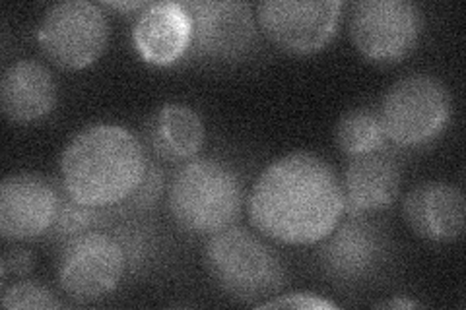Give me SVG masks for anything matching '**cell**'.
<instances>
[{"instance_id":"cell-1","label":"cell","mask_w":466,"mask_h":310,"mask_svg":"<svg viewBox=\"0 0 466 310\" xmlns=\"http://www.w3.org/2000/svg\"><path fill=\"white\" fill-rule=\"evenodd\" d=\"M247 210L262 237L291 246L315 245L340 224L342 181L317 154H286L257 176Z\"/></svg>"},{"instance_id":"cell-8","label":"cell","mask_w":466,"mask_h":310,"mask_svg":"<svg viewBox=\"0 0 466 310\" xmlns=\"http://www.w3.org/2000/svg\"><path fill=\"white\" fill-rule=\"evenodd\" d=\"M421 14L410 0H361L352 5L348 34L371 63H397L420 39Z\"/></svg>"},{"instance_id":"cell-4","label":"cell","mask_w":466,"mask_h":310,"mask_svg":"<svg viewBox=\"0 0 466 310\" xmlns=\"http://www.w3.org/2000/svg\"><path fill=\"white\" fill-rule=\"evenodd\" d=\"M204 268L218 289L245 305L257 306L262 299H272L288 284L286 265L272 246L239 225L210 235Z\"/></svg>"},{"instance_id":"cell-17","label":"cell","mask_w":466,"mask_h":310,"mask_svg":"<svg viewBox=\"0 0 466 310\" xmlns=\"http://www.w3.org/2000/svg\"><path fill=\"white\" fill-rule=\"evenodd\" d=\"M207 128L200 115L183 103H166L146 125V142L164 161L181 164L191 161L202 150Z\"/></svg>"},{"instance_id":"cell-11","label":"cell","mask_w":466,"mask_h":310,"mask_svg":"<svg viewBox=\"0 0 466 310\" xmlns=\"http://www.w3.org/2000/svg\"><path fill=\"white\" fill-rule=\"evenodd\" d=\"M320 243V268L340 287L358 285L371 277L387 255L385 231L368 215H350Z\"/></svg>"},{"instance_id":"cell-22","label":"cell","mask_w":466,"mask_h":310,"mask_svg":"<svg viewBox=\"0 0 466 310\" xmlns=\"http://www.w3.org/2000/svg\"><path fill=\"white\" fill-rule=\"evenodd\" d=\"M257 308H298V310H334L337 305L315 293H286L276 295L270 301H262Z\"/></svg>"},{"instance_id":"cell-18","label":"cell","mask_w":466,"mask_h":310,"mask_svg":"<svg viewBox=\"0 0 466 310\" xmlns=\"http://www.w3.org/2000/svg\"><path fill=\"white\" fill-rule=\"evenodd\" d=\"M334 142L342 154L354 157L385 150L387 136L375 111L352 109L339 121L334 130Z\"/></svg>"},{"instance_id":"cell-13","label":"cell","mask_w":466,"mask_h":310,"mask_svg":"<svg viewBox=\"0 0 466 310\" xmlns=\"http://www.w3.org/2000/svg\"><path fill=\"white\" fill-rule=\"evenodd\" d=\"M408 227L430 243H453L464 233L466 200L462 190L447 181L416 185L402 202Z\"/></svg>"},{"instance_id":"cell-25","label":"cell","mask_w":466,"mask_h":310,"mask_svg":"<svg viewBox=\"0 0 466 310\" xmlns=\"http://www.w3.org/2000/svg\"><path fill=\"white\" fill-rule=\"evenodd\" d=\"M109 8H115V10H125V12H130V10H144L148 8L150 3H142V0H137V3H107Z\"/></svg>"},{"instance_id":"cell-12","label":"cell","mask_w":466,"mask_h":310,"mask_svg":"<svg viewBox=\"0 0 466 310\" xmlns=\"http://www.w3.org/2000/svg\"><path fill=\"white\" fill-rule=\"evenodd\" d=\"M63 198L39 175L16 173L0 183V235L5 241L37 239L53 229Z\"/></svg>"},{"instance_id":"cell-3","label":"cell","mask_w":466,"mask_h":310,"mask_svg":"<svg viewBox=\"0 0 466 310\" xmlns=\"http://www.w3.org/2000/svg\"><path fill=\"white\" fill-rule=\"evenodd\" d=\"M245 202L238 171L224 161L195 157L173 175L167 208L183 231L210 235L238 224Z\"/></svg>"},{"instance_id":"cell-9","label":"cell","mask_w":466,"mask_h":310,"mask_svg":"<svg viewBox=\"0 0 466 310\" xmlns=\"http://www.w3.org/2000/svg\"><path fill=\"white\" fill-rule=\"evenodd\" d=\"M340 10L339 0H260L255 18L279 49L311 55L325 49L337 34Z\"/></svg>"},{"instance_id":"cell-23","label":"cell","mask_w":466,"mask_h":310,"mask_svg":"<svg viewBox=\"0 0 466 310\" xmlns=\"http://www.w3.org/2000/svg\"><path fill=\"white\" fill-rule=\"evenodd\" d=\"M35 256L32 250L27 248H8L6 253L0 258V275H3V282H6L8 275L24 277L34 270Z\"/></svg>"},{"instance_id":"cell-24","label":"cell","mask_w":466,"mask_h":310,"mask_svg":"<svg viewBox=\"0 0 466 310\" xmlns=\"http://www.w3.org/2000/svg\"><path fill=\"white\" fill-rule=\"evenodd\" d=\"M375 308H420L421 305L416 303V301H408V299H400V297H395V299H387V301H379L373 305Z\"/></svg>"},{"instance_id":"cell-16","label":"cell","mask_w":466,"mask_h":310,"mask_svg":"<svg viewBox=\"0 0 466 310\" xmlns=\"http://www.w3.org/2000/svg\"><path fill=\"white\" fill-rule=\"evenodd\" d=\"M0 105L14 125L46 119L56 105V84L51 70L32 58L12 63L0 80Z\"/></svg>"},{"instance_id":"cell-14","label":"cell","mask_w":466,"mask_h":310,"mask_svg":"<svg viewBox=\"0 0 466 310\" xmlns=\"http://www.w3.org/2000/svg\"><path fill=\"white\" fill-rule=\"evenodd\" d=\"M342 192L344 212L350 215L387 210L400 195V167L385 150L350 157Z\"/></svg>"},{"instance_id":"cell-19","label":"cell","mask_w":466,"mask_h":310,"mask_svg":"<svg viewBox=\"0 0 466 310\" xmlns=\"http://www.w3.org/2000/svg\"><path fill=\"white\" fill-rule=\"evenodd\" d=\"M106 212L107 210L92 208V205L78 204L66 196L61 204V212H58V217L49 235L56 241H66L70 237H76V235L90 231L97 224H101Z\"/></svg>"},{"instance_id":"cell-21","label":"cell","mask_w":466,"mask_h":310,"mask_svg":"<svg viewBox=\"0 0 466 310\" xmlns=\"http://www.w3.org/2000/svg\"><path fill=\"white\" fill-rule=\"evenodd\" d=\"M162 190H164V171L156 165H150L148 173H146L144 183L137 188L135 195L121 205H116V208H121L123 212H135V214L148 212L157 204Z\"/></svg>"},{"instance_id":"cell-7","label":"cell","mask_w":466,"mask_h":310,"mask_svg":"<svg viewBox=\"0 0 466 310\" xmlns=\"http://www.w3.org/2000/svg\"><path fill=\"white\" fill-rule=\"evenodd\" d=\"M127 272V256L115 235L97 229L63 241L56 282L72 301L96 303L111 295Z\"/></svg>"},{"instance_id":"cell-10","label":"cell","mask_w":466,"mask_h":310,"mask_svg":"<svg viewBox=\"0 0 466 310\" xmlns=\"http://www.w3.org/2000/svg\"><path fill=\"white\" fill-rule=\"evenodd\" d=\"M193 22L191 49L212 61H238L257 43V18L251 5L231 0L183 3Z\"/></svg>"},{"instance_id":"cell-15","label":"cell","mask_w":466,"mask_h":310,"mask_svg":"<svg viewBox=\"0 0 466 310\" xmlns=\"http://www.w3.org/2000/svg\"><path fill=\"white\" fill-rule=\"evenodd\" d=\"M133 41L146 63L169 66L191 49V16L183 3H154L137 18Z\"/></svg>"},{"instance_id":"cell-20","label":"cell","mask_w":466,"mask_h":310,"mask_svg":"<svg viewBox=\"0 0 466 310\" xmlns=\"http://www.w3.org/2000/svg\"><path fill=\"white\" fill-rule=\"evenodd\" d=\"M3 306L8 310H53L63 308V303L41 284L18 282L3 291Z\"/></svg>"},{"instance_id":"cell-6","label":"cell","mask_w":466,"mask_h":310,"mask_svg":"<svg viewBox=\"0 0 466 310\" xmlns=\"http://www.w3.org/2000/svg\"><path fill=\"white\" fill-rule=\"evenodd\" d=\"M35 37L41 53L55 66L82 70L106 51L109 22L90 0H63L43 14Z\"/></svg>"},{"instance_id":"cell-2","label":"cell","mask_w":466,"mask_h":310,"mask_svg":"<svg viewBox=\"0 0 466 310\" xmlns=\"http://www.w3.org/2000/svg\"><path fill=\"white\" fill-rule=\"evenodd\" d=\"M148 167L142 142L128 128L113 123L82 128L58 159L65 195L101 210L116 208L133 196Z\"/></svg>"},{"instance_id":"cell-5","label":"cell","mask_w":466,"mask_h":310,"mask_svg":"<svg viewBox=\"0 0 466 310\" xmlns=\"http://www.w3.org/2000/svg\"><path fill=\"white\" fill-rule=\"evenodd\" d=\"M453 103L445 84L431 74L414 72L385 92L377 115L387 142L418 147L433 142L449 125Z\"/></svg>"}]
</instances>
